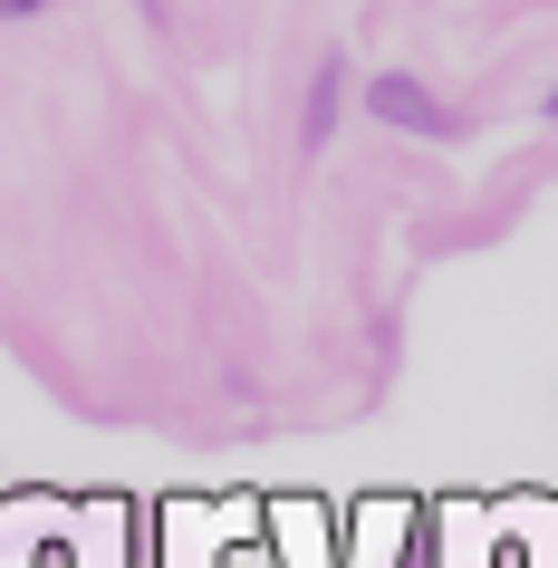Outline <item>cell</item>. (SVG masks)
Masks as SVG:
<instances>
[{
	"label": "cell",
	"mask_w": 558,
	"mask_h": 568,
	"mask_svg": "<svg viewBox=\"0 0 558 568\" xmlns=\"http://www.w3.org/2000/svg\"><path fill=\"white\" fill-rule=\"evenodd\" d=\"M366 106H376V125H395V135H453V106H443L424 78H405V68H385L376 88H366Z\"/></svg>",
	"instance_id": "cell-1"
},
{
	"label": "cell",
	"mask_w": 558,
	"mask_h": 568,
	"mask_svg": "<svg viewBox=\"0 0 558 568\" xmlns=\"http://www.w3.org/2000/svg\"><path fill=\"white\" fill-rule=\"evenodd\" d=\"M337 97H347V59H318V88H308V125H298V145H308V154L337 135Z\"/></svg>",
	"instance_id": "cell-2"
},
{
	"label": "cell",
	"mask_w": 558,
	"mask_h": 568,
	"mask_svg": "<svg viewBox=\"0 0 558 568\" xmlns=\"http://www.w3.org/2000/svg\"><path fill=\"white\" fill-rule=\"evenodd\" d=\"M39 10H49V0H0V20H39Z\"/></svg>",
	"instance_id": "cell-3"
},
{
	"label": "cell",
	"mask_w": 558,
	"mask_h": 568,
	"mask_svg": "<svg viewBox=\"0 0 558 568\" xmlns=\"http://www.w3.org/2000/svg\"><path fill=\"white\" fill-rule=\"evenodd\" d=\"M549 116H558V88H549Z\"/></svg>",
	"instance_id": "cell-4"
}]
</instances>
